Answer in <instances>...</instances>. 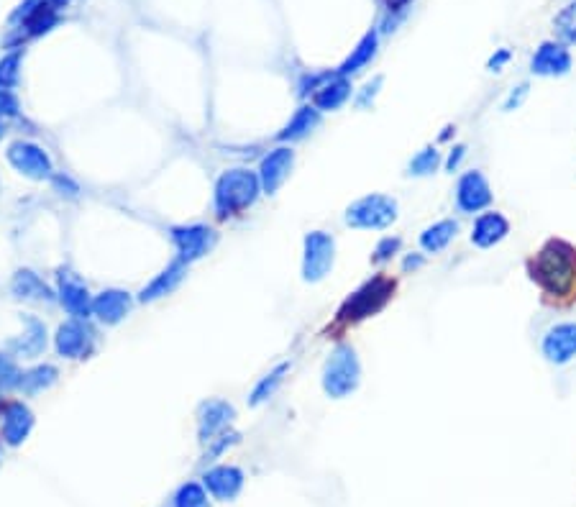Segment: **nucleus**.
Returning <instances> with one entry per match:
<instances>
[{
	"mask_svg": "<svg viewBox=\"0 0 576 507\" xmlns=\"http://www.w3.org/2000/svg\"><path fill=\"white\" fill-rule=\"evenodd\" d=\"M0 136H3V126H0Z\"/></svg>",
	"mask_w": 576,
	"mask_h": 507,
	"instance_id": "obj_39",
	"label": "nucleus"
},
{
	"mask_svg": "<svg viewBox=\"0 0 576 507\" xmlns=\"http://www.w3.org/2000/svg\"><path fill=\"white\" fill-rule=\"evenodd\" d=\"M349 95H351L349 82L336 80V82H331V85H326V88H320L318 93H315V108H318L320 113L338 111V108H341V105L349 100Z\"/></svg>",
	"mask_w": 576,
	"mask_h": 507,
	"instance_id": "obj_25",
	"label": "nucleus"
},
{
	"mask_svg": "<svg viewBox=\"0 0 576 507\" xmlns=\"http://www.w3.org/2000/svg\"><path fill=\"white\" fill-rule=\"evenodd\" d=\"M18 113V103L11 93L0 90V118L3 116H16Z\"/></svg>",
	"mask_w": 576,
	"mask_h": 507,
	"instance_id": "obj_34",
	"label": "nucleus"
},
{
	"mask_svg": "<svg viewBox=\"0 0 576 507\" xmlns=\"http://www.w3.org/2000/svg\"><path fill=\"white\" fill-rule=\"evenodd\" d=\"M182 274H185V262L180 259V262H175L172 267L164 269V272L159 274L152 285L144 287V292H141V300H144V303H149V300H157V298H162V295H167V292H172L177 285H180Z\"/></svg>",
	"mask_w": 576,
	"mask_h": 507,
	"instance_id": "obj_24",
	"label": "nucleus"
},
{
	"mask_svg": "<svg viewBox=\"0 0 576 507\" xmlns=\"http://www.w3.org/2000/svg\"><path fill=\"white\" fill-rule=\"evenodd\" d=\"M397 210V200L390 195H364L346 208V223L361 231H382L397 221Z\"/></svg>",
	"mask_w": 576,
	"mask_h": 507,
	"instance_id": "obj_5",
	"label": "nucleus"
},
{
	"mask_svg": "<svg viewBox=\"0 0 576 507\" xmlns=\"http://www.w3.org/2000/svg\"><path fill=\"white\" fill-rule=\"evenodd\" d=\"M561 26H564L566 36L569 39H576V11H569L564 18H561Z\"/></svg>",
	"mask_w": 576,
	"mask_h": 507,
	"instance_id": "obj_36",
	"label": "nucleus"
},
{
	"mask_svg": "<svg viewBox=\"0 0 576 507\" xmlns=\"http://www.w3.org/2000/svg\"><path fill=\"white\" fill-rule=\"evenodd\" d=\"M361 382V364L356 351L349 344H341L328 356L323 367V390L333 400H344L351 392H356Z\"/></svg>",
	"mask_w": 576,
	"mask_h": 507,
	"instance_id": "obj_3",
	"label": "nucleus"
},
{
	"mask_svg": "<svg viewBox=\"0 0 576 507\" xmlns=\"http://www.w3.org/2000/svg\"><path fill=\"white\" fill-rule=\"evenodd\" d=\"M31 428H34V415L26 405L11 403L3 410V426H0V436L8 446H21L29 438Z\"/></svg>",
	"mask_w": 576,
	"mask_h": 507,
	"instance_id": "obj_16",
	"label": "nucleus"
},
{
	"mask_svg": "<svg viewBox=\"0 0 576 507\" xmlns=\"http://www.w3.org/2000/svg\"><path fill=\"white\" fill-rule=\"evenodd\" d=\"M397 290V282L387 274H377L372 280H367L356 292H351L349 298L344 300V305L338 308L336 321L349 326V323H359L364 318H372L374 313L390 303L392 295Z\"/></svg>",
	"mask_w": 576,
	"mask_h": 507,
	"instance_id": "obj_2",
	"label": "nucleus"
},
{
	"mask_svg": "<svg viewBox=\"0 0 576 507\" xmlns=\"http://www.w3.org/2000/svg\"><path fill=\"white\" fill-rule=\"evenodd\" d=\"M59 298L75 318H88L93 313V298L75 272H67V269L59 272Z\"/></svg>",
	"mask_w": 576,
	"mask_h": 507,
	"instance_id": "obj_12",
	"label": "nucleus"
},
{
	"mask_svg": "<svg viewBox=\"0 0 576 507\" xmlns=\"http://www.w3.org/2000/svg\"><path fill=\"white\" fill-rule=\"evenodd\" d=\"M541 354L553 367H566L576 359V321L556 323L541 338Z\"/></svg>",
	"mask_w": 576,
	"mask_h": 507,
	"instance_id": "obj_8",
	"label": "nucleus"
},
{
	"mask_svg": "<svg viewBox=\"0 0 576 507\" xmlns=\"http://www.w3.org/2000/svg\"><path fill=\"white\" fill-rule=\"evenodd\" d=\"M292 164H295V152L287 149V146H280V149L269 152V157H264L262 169H259V182H262L264 193L274 195L285 185L292 172Z\"/></svg>",
	"mask_w": 576,
	"mask_h": 507,
	"instance_id": "obj_10",
	"label": "nucleus"
},
{
	"mask_svg": "<svg viewBox=\"0 0 576 507\" xmlns=\"http://www.w3.org/2000/svg\"><path fill=\"white\" fill-rule=\"evenodd\" d=\"M172 239H175L177 249H180L182 262H192V259H200L203 254H208V249L213 246V241H216V234L205 226H190L175 228Z\"/></svg>",
	"mask_w": 576,
	"mask_h": 507,
	"instance_id": "obj_14",
	"label": "nucleus"
},
{
	"mask_svg": "<svg viewBox=\"0 0 576 507\" xmlns=\"http://www.w3.org/2000/svg\"><path fill=\"white\" fill-rule=\"evenodd\" d=\"M290 372V364H280V367L274 369V372H269L267 377L256 385V390H254V395H251V405H259V403H264L269 395H274V390L282 385V379H285V374Z\"/></svg>",
	"mask_w": 576,
	"mask_h": 507,
	"instance_id": "obj_28",
	"label": "nucleus"
},
{
	"mask_svg": "<svg viewBox=\"0 0 576 507\" xmlns=\"http://www.w3.org/2000/svg\"><path fill=\"white\" fill-rule=\"evenodd\" d=\"M26 326H29V331L21 333V338H13L8 349L18 356L34 359V356H39L41 351H44V346H47V328L41 326L36 318H26Z\"/></svg>",
	"mask_w": 576,
	"mask_h": 507,
	"instance_id": "obj_21",
	"label": "nucleus"
},
{
	"mask_svg": "<svg viewBox=\"0 0 576 507\" xmlns=\"http://www.w3.org/2000/svg\"><path fill=\"white\" fill-rule=\"evenodd\" d=\"M569 67H571V57L566 54V49L556 47V44H546V47L538 49V54L533 57L530 70L543 77H556V75H566Z\"/></svg>",
	"mask_w": 576,
	"mask_h": 507,
	"instance_id": "obj_20",
	"label": "nucleus"
},
{
	"mask_svg": "<svg viewBox=\"0 0 576 507\" xmlns=\"http://www.w3.org/2000/svg\"><path fill=\"white\" fill-rule=\"evenodd\" d=\"M21 377H24V374L18 372L16 364L0 354V390H11V387H18Z\"/></svg>",
	"mask_w": 576,
	"mask_h": 507,
	"instance_id": "obj_31",
	"label": "nucleus"
},
{
	"mask_svg": "<svg viewBox=\"0 0 576 507\" xmlns=\"http://www.w3.org/2000/svg\"><path fill=\"white\" fill-rule=\"evenodd\" d=\"M172 507H208V490L198 482H187L177 490Z\"/></svg>",
	"mask_w": 576,
	"mask_h": 507,
	"instance_id": "obj_27",
	"label": "nucleus"
},
{
	"mask_svg": "<svg viewBox=\"0 0 576 507\" xmlns=\"http://www.w3.org/2000/svg\"><path fill=\"white\" fill-rule=\"evenodd\" d=\"M505 62H507V54L502 52L500 57H497V59H492V62H489V67H492V72H500V67L505 65Z\"/></svg>",
	"mask_w": 576,
	"mask_h": 507,
	"instance_id": "obj_38",
	"label": "nucleus"
},
{
	"mask_svg": "<svg viewBox=\"0 0 576 507\" xmlns=\"http://www.w3.org/2000/svg\"><path fill=\"white\" fill-rule=\"evenodd\" d=\"M203 482L205 490L216 497V500L231 502L239 497L241 490H244V472H241L239 467H226V464H223V467L208 469Z\"/></svg>",
	"mask_w": 576,
	"mask_h": 507,
	"instance_id": "obj_13",
	"label": "nucleus"
},
{
	"mask_svg": "<svg viewBox=\"0 0 576 507\" xmlns=\"http://www.w3.org/2000/svg\"><path fill=\"white\" fill-rule=\"evenodd\" d=\"M259 177L249 169H231L218 180L216 185V208L221 216H236L244 208H249L259 195Z\"/></svg>",
	"mask_w": 576,
	"mask_h": 507,
	"instance_id": "obj_4",
	"label": "nucleus"
},
{
	"mask_svg": "<svg viewBox=\"0 0 576 507\" xmlns=\"http://www.w3.org/2000/svg\"><path fill=\"white\" fill-rule=\"evenodd\" d=\"M456 236H459V221H454V218H441V221L425 226L418 241L425 254H441V251H446L448 246L454 244Z\"/></svg>",
	"mask_w": 576,
	"mask_h": 507,
	"instance_id": "obj_18",
	"label": "nucleus"
},
{
	"mask_svg": "<svg viewBox=\"0 0 576 507\" xmlns=\"http://www.w3.org/2000/svg\"><path fill=\"white\" fill-rule=\"evenodd\" d=\"M236 415V410L231 408L223 400H208V403L200 408L198 426H200V441H213L216 433H223V428L228 426Z\"/></svg>",
	"mask_w": 576,
	"mask_h": 507,
	"instance_id": "obj_17",
	"label": "nucleus"
},
{
	"mask_svg": "<svg viewBox=\"0 0 576 507\" xmlns=\"http://www.w3.org/2000/svg\"><path fill=\"white\" fill-rule=\"evenodd\" d=\"M425 267V254H408L405 262H402V269L405 272H418V269Z\"/></svg>",
	"mask_w": 576,
	"mask_h": 507,
	"instance_id": "obj_35",
	"label": "nucleus"
},
{
	"mask_svg": "<svg viewBox=\"0 0 576 507\" xmlns=\"http://www.w3.org/2000/svg\"><path fill=\"white\" fill-rule=\"evenodd\" d=\"M495 203V193L489 185L487 175L482 169H466L456 180V208L466 216H479L484 210L492 208Z\"/></svg>",
	"mask_w": 576,
	"mask_h": 507,
	"instance_id": "obj_6",
	"label": "nucleus"
},
{
	"mask_svg": "<svg viewBox=\"0 0 576 507\" xmlns=\"http://www.w3.org/2000/svg\"><path fill=\"white\" fill-rule=\"evenodd\" d=\"M466 154H469V146L466 144H456V146H451V152H448V157L443 159V167H446V172H459L461 169V162L466 159Z\"/></svg>",
	"mask_w": 576,
	"mask_h": 507,
	"instance_id": "obj_32",
	"label": "nucleus"
},
{
	"mask_svg": "<svg viewBox=\"0 0 576 507\" xmlns=\"http://www.w3.org/2000/svg\"><path fill=\"white\" fill-rule=\"evenodd\" d=\"M528 280L551 308L576 305V246L561 236L543 241L525 262Z\"/></svg>",
	"mask_w": 576,
	"mask_h": 507,
	"instance_id": "obj_1",
	"label": "nucleus"
},
{
	"mask_svg": "<svg viewBox=\"0 0 576 507\" xmlns=\"http://www.w3.org/2000/svg\"><path fill=\"white\" fill-rule=\"evenodd\" d=\"M510 228V218H507L505 213L489 208L474 218L469 241H472V246H477V249H495V246H500L502 241L510 236Z\"/></svg>",
	"mask_w": 576,
	"mask_h": 507,
	"instance_id": "obj_9",
	"label": "nucleus"
},
{
	"mask_svg": "<svg viewBox=\"0 0 576 507\" xmlns=\"http://www.w3.org/2000/svg\"><path fill=\"white\" fill-rule=\"evenodd\" d=\"M320 123V111L318 108H310V105H305V108H300V111L295 113V116L290 118V123L285 126V131L280 134L282 141H297V139H305V136L310 134V131L315 129Z\"/></svg>",
	"mask_w": 576,
	"mask_h": 507,
	"instance_id": "obj_23",
	"label": "nucleus"
},
{
	"mask_svg": "<svg viewBox=\"0 0 576 507\" xmlns=\"http://www.w3.org/2000/svg\"><path fill=\"white\" fill-rule=\"evenodd\" d=\"M525 98H528V85H518V88H512L510 95H507L505 105H502V111H505V113L518 111L520 105L525 103Z\"/></svg>",
	"mask_w": 576,
	"mask_h": 507,
	"instance_id": "obj_33",
	"label": "nucleus"
},
{
	"mask_svg": "<svg viewBox=\"0 0 576 507\" xmlns=\"http://www.w3.org/2000/svg\"><path fill=\"white\" fill-rule=\"evenodd\" d=\"M11 290H13V295L21 300H36V303H44V300L52 303L54 300L52 290H49V287L44 285V282H41L34 272H29V269H21V272L13 277Z\"/></svg>",
	"mask_w": 576,
	"mask_h": 507,
	"instance_id": "obj_22",
	"label": "nucleus"
},
{
	"mask_svg": "<svg viewBox=\"0 0 576 507\" xmlns=\"http://www.w3.org/2000/svg\"><path fill=\"white\" fill-rule=\"evenodd\" d=\"M441 164H443V157L436 146H425V149H420V152L410 159L408 172L415 177H428V175H433Z\"/></svg>",
	"mask_w": 576,
	"mask_h": 507,
	"instance_id": "obj_26",
	"label": "nucleus"
},
{
	"mask_svg": "<svg viewBox=\"0 0 576 507\" xmlns=\"http://www.w3.org/2000/svg\"><path fill=\"white\" fill-rule=\"evenodd\" d=\"M54 379H57V369L39 367V369H34V372H26L24 377H21V382H18V387L26 392H39V390H44V387L54 385Z\"/></svg>",
	"mask_w": 576,
	"mask_h": 507,
	"instance_id": "obj_29",
	"label": "nucleus"
},
{
	"mask_svg": "<svg viewBox=\"0 0 576 507\" xmlns=\"http://www.w3.org/2000/svg\"><path fill=\"white\" fill-rule=\"evenodd\" d=\"M128 310H131V298L121 290H108L98 295V298H93V313L98 315L100 321L108 323V326L121 323L128 315Z\"/></svg>",
	"mask_w": 576,
	"mask_h": 507,
	"instance_id": "obj_19",
	"label": "nucleus"
},
{
	"mask_svg": "<svg viewBox=\"0 0 576 507\" xmlns=\"http://www.w3.org/2000/svg\"><path fill=\"white\" fill-rule=\"evenodd\" d=\"M336 262V239L326 231H313L305 236L303 277L305 282H320L331 274Z\"/></svg>",
	"mask_w": 576,
	"mask_h": 507,
	"instance_id": "obj_7",
	"label": "nucleus"
},
{
	"mask_svg": "<svg viewBox=\"0 0 576 507\" xmlns=\"http://www.w3.org/2000/svg\"><path fill=\"white\" fill-rule=\"evenodd\" d=\"M93 349V331L85 323L70 321L64 323L57 333V351L70 359H82Z\"/></svg>",
	"mask_w": 576,
	"mask_h": 507,
	"instance_id": "obj_15",
	"label": "nucleus"
},
{
	"mask_svg": "<svg viewBox=\"0 0 576 507\" xmlns=\"http://www.w3.org/2000/svg\"><path fill=\"white\" fill-rule=\"evenodd\" d=\"M402 249V239L400 236H384L382 241H379L377 246H374V254H372V262L374 264H384L390 262L392 257H397Z\"/></svg>",
	"mask_w": 576,
	"mask_h": 507,
	"instance_id": "obj_30",
	"label": "nucleus"
},
{
	"mask_svg": "<svg viewBox=\"0 0 576 507\" xmlns=\"http://www.w3.org/2000/svg\"><path fill=\"white\" fill-rule=\"evenodd\" d=\"M13 62H8V65H0V82H3V85H11L13 80H16V77H13Z\"/></svg>",
	"mask_w": 576,
	"mask_h": 507,
	"instance_id": "obj_37",
	"label": "nucleus"
},
{
	"mask_svg": "<svg viewBox=\"0 0 576 507\" xmlns=\"http://www.w3.org/2000/svg\"><path fill=\"white\" fill-rule=\"evenodd\" d=\"M8 162L18 169V172H24L26 177H34V180H44L52 172V162L44 154V149L34 144H24V141H16V144L8 149Z\"/></svg>",
	"mask_w": 576,
	"mask_h": 507,
	"instance_id": "obj_11",
	"label": "nucleus"
}]
</instances>
